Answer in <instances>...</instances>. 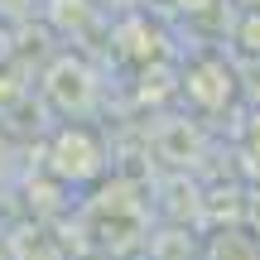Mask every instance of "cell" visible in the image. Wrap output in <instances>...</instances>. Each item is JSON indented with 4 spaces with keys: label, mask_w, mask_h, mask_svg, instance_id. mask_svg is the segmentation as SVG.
<instances>
[{
    "label": "cell",
    "mask_w": 260,
    "mask_h": 260,
    "mask_svg": "<svg viewBox=\"0 0 260 260\" xmlns=\"http://www.w3.org/2000/svg\"><path fill=\"white\" fill-rule=\"evenodd\" d=\"M183 96L198 111H222L236 96V68H226L222 58H198L183 73Z\"/></svg>",
    "instance_id": "3"
},
{
    "label": "cell",
    "mask_w": 260,
    "mask_h": 260,
    "mask_svg": "<svg viewBox=\"0 0 260 260\" xmlns=\"http://www.w3.org/2000/svg\"><path fill=\"white\" fill-rule=\"evenodd\" d=\"M48 174H53L63 188L96 183V178L106 174V149H102V140H96L87 125H77V121L58 125V135L48 140Z\"/></svg>",
    "instance_id": "1"
},
{
    "label": "cell",
    "mask_w": 260,
    "mask_h": 260,
    "mask_svg": "<svg viewBox=\"0 0 260 260\" xmlns=\"http://www.w3.org/2000/svg\"><path fill=\"white\" fill-rule=\"evenodd\" d=\"M159 154L169 159V164H193L198 159V130H193V121H169L164 130H159Z\"/></svg>",
    "instance_id": "5"
},
{
    "label": "cell",
    "mask_w": 260,
    "mask_h": 260,
    "mask_svg": "<svg viewBox=\"0 0 260 260\" xmlns=\"http://www.w3.org/2000/svg\"><path fill=\"white\" fill-rule=\"evenodd\" d=\"M246 222H251V232L260 236V188H251V193H246Z\"/></svg>",
    "instance_id": "7"
},
{
    "label": "cell",
    "mask_w": 260,
    "mask_h": 260,
    "mask_svg": "<svg viewBox=\"0 0 260 260\" xmlns=\"http://www.w3.org/2000/svg\"><path fill=\"white\" fill-rule=\"evenodd\" d=\"M246 145H255V149H260V106H255L251 125H246Z\"/></svg>",
    "instance_id": "9"
},
{
    "label": "cell",
    "mask_w": 260,
    "mask_h": 260,
    "mask_svg": "<svg viewBox=\"0 0 260 260\" xmlns=\"http://www.w3.org/2000/svg\"><path fill=\"white\" fill-rule=\"evenodd\" d=\"M212 0H183V10H207Z\"/></svg>",
    "instance_id": "11"
},
{
    "label": "cell",
    "mask_w": 260,
    "mask_h": 260,
    "mask_svg": "<svg viewBox=\"0 0 260 260\" xmlns=\"http://www.w3.org/2000/svg\"><path fill=\"white\" fill-rule=\"evenodd\" d=\"M44 96L68 116V121H73V116H87V111H92V102H96V77H92V68H87L82 58L63 53L44 73Z\"/></svg>",
    "instance_id": "2"
},
{
    "label": "cell",
    "mask_w": 260,
    "mask_h": 260,
    "mask_svg": "<svg viewBox=\"0 0 260 260\" xmlns=\"http://www.w3.org/2000/svg\"><path fill=\"white\" fill-rule=\"evenodd\" d=\"M5 169H10V145H5V135H0V178H5Z\"/></svg>",
    "instance_id": "10"
},
{
    "label": "cell",
    "mask_w": 260,
    "mask_h": 260,
    "mask_svg": "<svg viewBox=\"0 0 260 260\" xmlns=\"http://www.w3.org/2000/svg\"><path fill=\"white\" fill-rule=\"evenodd\" d=\"M19 102H24V82H15V77L0 68V116H5L10 106H19Z\"/></svg>",
    "instance_id": "6"
},
{
    "label": "cell",
    "mask_w": 260,
    "mask_h": 260,
    "mask_svg": "<svg viewBox=\"0 0 260 260\" xmlns=\"http://www.w3.org/2000/svg\"><path fill=\"white\" fill-rule=\"evenodd\" d=\"M10 58H15V29H10V24H0V68H5Z\"/></svg>",
    "instance_id": "8"
},
{
    "label": "cell",
    "mask_w": 260,
    "mask_h": 260,
    "mask_svg": "<svg viewBox=\"0 0 260 260\" xmlns=\"http://www.w3.org/2000/svg\"><path fill=\"white\" fill-rule=\"evenodd\" d=\"M203 260H260V236L246 226H212L203 241Z\"/></svg>",
    "instance_id": "4"
}]
</instances>
